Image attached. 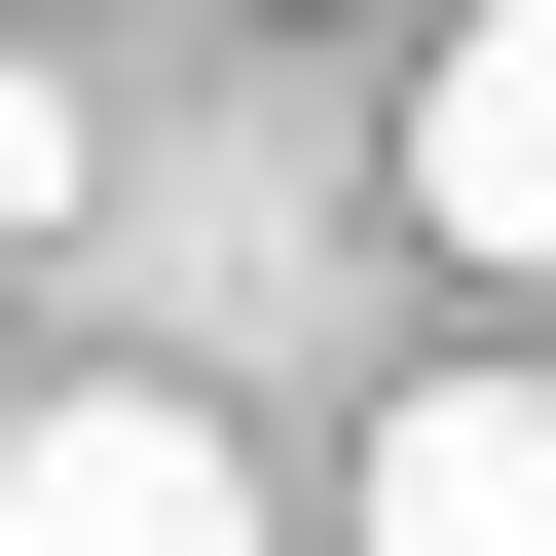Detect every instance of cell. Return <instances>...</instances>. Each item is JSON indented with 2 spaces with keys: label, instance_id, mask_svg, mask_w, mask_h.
Instances as JSON below:
<instances>
[{
  "label": "cell",
  "instance_id": "6da1fadb",
  "mask_svg": "<svg viewBox=\"0 0 556 556\" xmlns=\"http://www.w3.org/2000/svg\"><path fill=\"white\" fill-rule=\"evenodd\" d=\"M0 556H260V445L186 371H75V408H0Z\"/></svg>",
  "mask_w": 556,
  "mask_h": 556
},
{
  "label": "cell",
  "instance_id": "7a4b0ae2",
  "mask_svg": "<svg viewBox=\"0 0 556 556\" xmlns=\"http://www.w3.org/2000/svg\"><path fill=\"white\" fill-rule=\"evenodd\" d=\"M408 223H445V260H519V298H556V0H482V38L408 75Z\"/></svg>",
  "mask_w": 556,
  "mask_h": 556
},
{
  "label": "cell",
  "instance_id": "3957f363",
  "mask_svg": "<svg viewBox=\"0 0 556 556\" xmlns=\"http://www.w3.org/2000/svg\"><path fill=\"white\" fill-rule=\"evenodd\" d=\"M371 556H556V371H408L371 408Z\"/></svg>",
  "mask_w": 556,
  "mask_h": 556
},
{
  "label": "cell",
  "instance_id": "277c9868",
  "mask_svg": "<svg viewBox=\"0 0 556 556\" xmlns=\"http://www.w3.org/2000/svg\"><path fill=\"white\" fill-rule=\"evenodd\" d=\"M75 186H112V112H75V75H0V260H38Z\"/></svg>",
  "mask_w": 556,
  "mask_h": 556
}]
</instances>
